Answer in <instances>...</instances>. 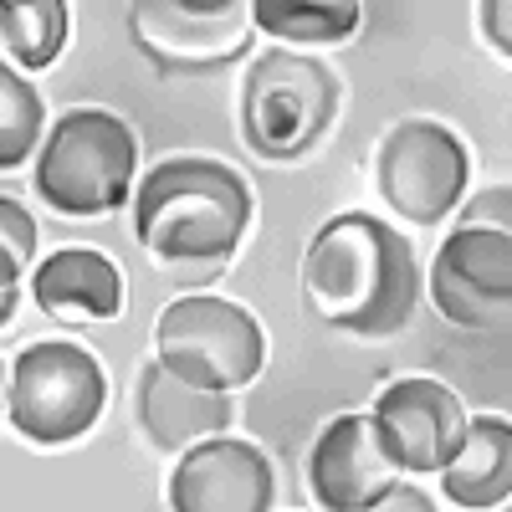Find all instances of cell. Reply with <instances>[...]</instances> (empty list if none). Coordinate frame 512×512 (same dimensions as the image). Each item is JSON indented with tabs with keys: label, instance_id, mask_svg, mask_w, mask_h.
Wrapping results in <instances>:
<instances>
[{
	"label": "cell",
	"instance_id": "obj_1",
	"mask_svg": "<svg viewBox=\"0 0 512 512\" xmlns=\"http://www.w3.org/2000/svg\"><path fill=\"white\" fill-rule=\"evenodd\" d=\"M303 297L308 308L359 338H390L410 323L420 297V267L410 236L384 226L369 210L333 216L303 256Z\"/></svg>",
	"mask_w": 512,
	"mask_h": 512
},
{
	"label": "cell",
	"instance_id": "obj_2",
	"mask_svg": "<svg viewBox=\"0 0 512 512\" xmlns=\"http://www.w3.org/2000/svg\"><path fill=\"white\" fill-rule=\"evenodd\" d=\"M246 226L251 190L221 159H164L134 190V236L159 262H205V272H221Z\"/></svg>",
	"mask_w": 512,
	"mask_h": 512
},
{
	"label": "cell",
	"instance_id": "obj_3",
	"mask_svg": "<svg viewBox=\"0 0 512 512\" xmlns=\"http://www.w3.org/2000/svg\"><path fill=\"white\" fill-rule=\"evenodd\" d=\"M139 139L108 108H72L36 159V195L62 216H108L134 190Z\"/></svg>",
	"mask_w": 512,
	"mask_h": 512
},
{
	"label": "cell",
	"instance_id": "obj_4",
	"mask_svg": "<svg viewBox=\"0 0 512 512\" xmlns=\"http://www.w3.org/2000/svg\"><path fill=\"white\" fill-rule=\"evenodd\" d=\"M154 349H159V364L175 379L231 395L262 374L267 333L241 303L195 292V297H180V303H169L159 313Z\"/></svg>",
	"mask_w": 512,
	"mask_h": 512
},
{
	"label": "cell",
	"instance_id": "obj_5",
	"mask_svg": "<svg viewBox=\"0 0 512 512\" xmlns=\"http://www.w3.org/2000/svg\"><path fill=\"white\" fill-rule=\"evenodd\" d=\"M103 400H108L103 364L88 349L62 344V338L21 349L6 379V415L36 446H62L93 431Z\"/></svg>",
	"mask_w": 512,
	"mask_h": 512
},
{
	"label": "cell",
	"instance_id": "obj_6",
	"mask_svg": "<svg viewBox=\"0 0 512 512\" xmlns=\"http://www.w3.org/2000/svg\"><path fill=\"white\" fill-rule=\"evenodd\" d=\"M333 108H338V82L323 62L292 57V52H267L251 67L246 93H241L246 144L267 159L308 154L318 144V134L333 123Z\"/></svg>",
	"mask_w": 512,
	"mask_h": 512
},
{
	"label": "cell",
	"instance_id": "obj_7",
	"mask_svg": "<svg viewBox=\"0 0 512 512\" xmlns=\"http://www.w3.org/2000/svg\"><path fill=\"white\" fill-rule=\"evenodd\" d=\"M466 149L436 118H405L379 139L374 154V185L384 205L410 226L446 221L456 200L466 195Z\"/></svg>",
	"mask_w": 512,
	"mask_h": 512
},
{
	"label": "cell",
	"instance_id": "obj_8",
	"mask_svg": "<svg viewBox=\"0 0 512 512\" xmlns=\"http://www.w3.org/2000/svg\"><path fill=\"white\" fill-rule=\"evenodd\" d=\"M251 11L226 6H180V0H144L134 6V41L164 72H210L251 47Z\"/></svg>",
	"mask_w": 512,
	"mask_h": 512
},
{
	"label": "cell",
	"instance_id": "obj_9",
	"mask_svg": "<svg viewBox=\"0 0 512 512\" xmlns=\"http://www.w3.org/2000/svg\"><path fill=\"white\" fill-rule=\"evenodd\" d=\"M369 420L400 472H441L466 436V410L441 379H395Z\"/></svg>",
	"mask_w": 512,
	"mask_h": 512
},
{
	"label": "cell",
	"instance_id": "obj_10",
	"mask_svg": "<svg viewBox=\"0 0 512 512\" xmlns=\"http://www.w3.org/2000/svg\"><path fill=\"white\" fill-rule=\"evenodd\" d=\"M436 308L461 328H497L512 303V236L507 231H451L431 267Z\"/></svg>",
	"mask_w": 512,
	"mask_h": 512
},
{
	"label": "cell",
	"instance_id": "obj_11",
	"mask_svg": "<svg viewBox=\"0 0 512 512\" xmlns=\"http://www.w3.org/2000/svg\"><path fill=\"white\" fill-rule=\"evenodd\" d=\"M277 477L251 441H200L169 472V512H272Z\"/></svg>",
	"mask_w": 512,
	"mask_h": 512
},
{
	"label": "cell",
	"instance_id": "obj_12",
	"mask_svg": "<svg viewBox=\"0 0 512 512\" xmlns=\"http://www.w3.org/2000/svg\"><path fill=\"white\" fill-rule=\"evenodd\" d=\"M395 482H400V466L384 451L369 415H338L318 431L308 456V487L328 512H364Z\"/></svg>",
	"mask_w": 512,
	"mask_h": 512
},
{
	"label": "cell",
	"instance_id": "obj_13",
	"mask_svg": "<svg viewBox=\"0 0 512 512\" xmlns=\"http://www.w3.org/2000/svg\"><path fill=\"white\" fill-rule=\"evenodd\" d=\"M139 425L159 451H190L200 441H216L231 425V395L185 384L154 359L139 374Z\"/></svg>",
	"mask_w": 512,
	"mask_h": 512
},
{
	"label": "cell",
	"instance_id": "obj_14",
	"mask_svg": "<svg viewBox=\"0 0 512 512\" xmlns=\"http://www.w3.org/2000/svg\"><path fill=\"white\" fill-rule=\"evenodd\" d=\"M36 303L57 318H113L123 308V277L93 246H62L36 267Z\"/></svg>",
	"mask_w": 512,
	"mask_h": 512
},
{
	"label": "cell",
	"instance_id": "obj_15",
	"mask_svg": "<svg viewBox=\"0 0 512 512\" xmlns=\"http://www.w3.org/2000/svg\"><path fill=\"white\" fill-rule=\"evenodd\" d=\"M441 487L456 507H502L512 492V425L502 415L466 420L461 451L441 466Z\"/></svg>",
	"mask_w": 512,
	"mask_h": 512
},
{
	"label": "cell",
	"instance_id": "obj_16",
	"mask_svg": "<svg viewBox=\"0 0 512 512\" xmlns=\"http://www.w3.org/2000/svg\"><path fill=\"white\" fill-rule=\"evenodd\" d=\"M0 41L26 72L52 67L67 47V6L62 0H0Z\"/></svg>",
	"mask_w": 512,
	"mask_h": 512
},
{
	"label": "cell",
	"instance_id": "obj_17",
	"mask_svg": "<svg viewBox=\"0 0 512 512\" xmlns=\"http://www.w3.org/2000/svg\"><path fill=\"white\" fill-rule=\"evenodd\" d=\"M251 26H262L282 41H344L359 31V6L354 0H323V6H282V0H256Z\"/></svg>",
	"mask_w": 512,
	"mask_h": 512
},
{
	"label": "cell",
	"instance_id": "obj_18",
	"mask_svg": "<svg viewBox=\"0 0 512 512\" xmlns=\"http://www.w3.org/2000/svg\"><path fill=\"white\" fill-rule=\"evenodd\" d=\"M41 144V93L0 62V169H16Z\"/></svg>",
	"mask_w": 512,
	"mask_h": 512
},
{
	"label": "cell",
	"instance_id": "obj_19",
	"mask_svg": "<svg viewBox=\"0 0 512 512\" xmlns=\"http://www.w3.org/2000/svg\"><path fill=\"white\" fill-rule=\"evenodd\" d=\"M36 256V221L11 195H0V287H16Z\"/></svg>",
	"mask_w": 512,
	"mask_h": 512
},
{
	"label": "cell",
	"instance_id": "obj_20",
	"mask_svg": "<svg viewBox=\"0 0 512 512\" xmlns=\"http://www.w3.org/2000/svg\"><path fill=\"white\" fill-rule=\"evenodd\" d=\"M507 216H512V190L492 185L461 210V231H507Z\"/></svg>",
	"mask_w": 512,
	"mask_h": 512
},
{
	"label": "cell",
	"instance_id": "obj_21",
	"mask_svg": "<svg viewBox=\"0 0 512 512\" xmlns=\"http://www.w3.org/2000/svg\"><path fill=\"white\" fill-rule=\"evenodd\" d=\"M364 512H436V502L425 497L415 482H395L390 492H384L374 507H364Z\"/></svg>",
	"mask_w": 512,
	"mask_h": 512
},
{
	"label": "cell",
	"instance_id": "obj_22",
	"mask_svg": "<svg viewBox=\"0 0 512 512\" xmlns=\"http://www.w3.org/2000/svg\"><path fill=\"white\" fill-rule=\"evenodd\" d=\"M477 16H482V31L497 41V52H512V36H507V16H512V6H507V0H482Z\"/></svg>",
	"mask_w": 512,
	"mask_h": 512
},
{
	"label": "cell",
	"instance_id": "obj_23",
	"mask_svg": "<svg viewBox=\"0 0 512 512\" xmlns=\"http://www.w3.org/2000/svg\"><path fill=\"white\" fill-rule=\"evenodd\" d=\"M16 303H21V292H16V287H0V328L16 318Z\"/></svg>",
	"mask_w": 512,
	"mask_h": 512
},
{
	"label": "cell",
	"instance_id": "obj_24",
	"mask_svg": "<svg viewBox=\"0 0 512 512\" xmlns=\"http://www.w3.org/2000/svg\"><path fill=\"white\" fill-rule=\"evenodd\" d=\"M6 379L11 374H6V364H0V415H6Z\"/></svg>",
	"mask_w": 512,
	"mask_h": 512
}]
</instances>
